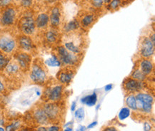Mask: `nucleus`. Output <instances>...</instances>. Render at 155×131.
<instances>
[{
	"mask_svg": "<svg viewBox=\"0 0 155 131\" xmlns=\"http://www.w3.org/2000/svg\"><path fill=\"white\" fill-rule=\"evenodd\" d=\"M102 0H98V2H96L94 4L96 6H97V7H100L101 5H102Z\"/></svg>",
	"mask_w": 155,
	"mask_h": 131,
	"instance_id": "c03bdc74",
	"label": "nucleus"
},
{
	"mask_svg": "<svg viewBox=\"0 0 155 131\" xmlns=\"http://www.w3.org/2000/svg\"><path fill=\"white\" fill-rule=\"evenodd\" d=\"M0 101H1V96H0Z\"/></svg>",
	"mask_w": 155,
	"mask_h": 131,
	"instance_id": "864d4df0",
	"label": "nucleus"
},
{
	"mask_svg": "<svg viewBox=\"0 0 155 131\" xmlns=\"http://www.w3.org/2000/svg\"><path fill=\"white\" fill-rule=\"evenodd\" d=\"M0 131H5V130L2 128V127L0 126Z\"/></svg>",
	"mask_w": 155,
	"mask_h": 131,
	"instance_id": "8fccbe9b",
	"label": "nucleus"
},
{
	"mask_svg": "<svg viewBox=\"0 0 155 131\" xmlns=\"http://www.w3.org/2000/svg\"><path fill=\"white\" fill-rule=\"evenodd\" d=\"M154 45L149 38H144L141 43V54L145 58H149L154 54Z\"/></svg>",
	"mask_w": 155,
	"mask_h": 131,
	"instance_id": "1a4fd4ad",
	"label": "nucleus"
},
{
	"mask_svg": "<svg viewBox=\"0 0 155 131\" xmlns=\"http://www.w3.org/2000/svg\"><path fill=\"white\" fill-rule=\"evenodd\" d=\"M19 131H31V130L28 128H21Z\"/></svg>",
	"mask_w": 155,
	"mask_h": 131,
	"instance_id": "a18cd8bd",
	"label": "nucleus"
},
{
	"mask_svg": "<svg viewBox=\"0 0 155 131\" xmlns=\"http://www.w3.org/2000/svg\"><path fill=\"white\" fill-rule=\"evenodd\" d=\"M49 21L54 27H58L60 24V11L57 7H54L51 11Z\"/></svg>",
	"mask_w": 155,
	"mask_h": 131,
	"instance_id": "f3484780",
	"label": "nucleus"
},
{
	"mask_svg": "<svg viewBox=\"0 0 155 131\" xmlns=\"http://www.w3.org/2000/svg\"><path fill=\"white\" fill-rule=\"evenodd\" d=\"M45 1L47 2H54L55 0H45Z\"/></svg>",
	"mask_w": 155,
	"mask_h": 131,
	"instance_id": "09e8293b",
	"label": "nucleus"
},
{
	"mask_svg": "<svg viewBox=\"0 0 155 131\" xmlns=\"http://www.w3.org/2000/svg\"><path fill=\"white\" fill-rule=\"evenodd\" d=\"M127 105L129 108H132V110H137V100L134 96H130L127 98L126 100Z\"/></svg>",
	"mask_w": 155,
	"mask_h": 131,
	"instance_id": "b1692460",
	"label": "nucleus"
},
{
	"mask_svg": "<svg viewBox=\"0 0 155 131\" xmlns=\"http://www.w3.org/2000/svg\"><path fill=\"white\" fill-rule=\"evenodd\" d=\"M130 115V110L128 108H124L120 110L119 113V119L121 120H124L127 118H128Z\"/></svg>",
	"mask_w": 155,
	"mask_h": 131,
	"instance_id": "cd10ccee",
	"label": "nucleus"
},
{
	"mask_svg": "<svg viewBox=\"0 0 155 131\" xmlns=\"http://www.w3.org/2000/svg\"><path fill=\"white\" fill-rule=\"evenodd\" d=\"M21 123L19 121L16 120L12 123L7 125L5 128V131H16L20 128Z\"/></svg>",
	"mask_w": 155,
	"mask_h": 131,
	"instance_id": "a878e982",
	"label": "nucleus"
},
{
	"mask_svg": "<svg viewBox=\"0 0 155 131\" xmlns=\"http://www.w3.org/2000/svg\"><path fill=\"white\" fill-rule=\"evenodd\" d=\"M75 108H76V102L74 101V102L72 103V104H71V111H74Z\"/></svg>",
	"mask_w": 155,
	"mask_h": 131,
	"instance_id": "79ce46f5",
	"label": "nucleus"
},
{
	"mask_svg": "<svg viewBox=\"0 0 155 131\" xmlns=\"http://www.w3.org/2000/svg\"><path fill=\"white\" fill-rule=\"evenodd\" d=\"M64 47L67 51H70L73 53H79L80 52V49L73 41H69L64 43Z\"/></svg>",
	"mask_w": 155,
	"mask_h": 131,
	"instance_id": "4be33fe9",
	"label": "nucleus"
},
{
	"mask_svg": "<svg viewBox=\"0 0 155 131\" xmlns=\"http://www.w3.org/2000/svg\"><path fill=\"white\" fill-rule=\"evenodd\" d=\"M16 16L17 13L15 9L12 7H9L5 9L2 14L0 17V23L5 27H9L14 24L16 20Z\"/></svg>",
	"mask_w": 155,
	"mask_h": 131,
	"instance_id": "423d86ee",
	"label": "nucleus"
},
{
	"mask_svg": "<svg viewBox=\"0 0 155 131\" xmlns=\"http://www.w3.org/2000/svg\"><path fill=\"white\" fill-rule=\"evenodd\" d=\"M16 62L20 67L21 70L28 71L31 63V56L27 52H19L15 56Z\"/></svg>",
	"mask_w": 155,
	"mask_h": 131,
	"instance_id": "0eeeda50",
	"label": "nucleus"
},
{
	"mask_svg": "<svg viewBox=\"0 0 155 131\" xmlns=\"http://www.w3.org/2000/svg\"><path fill=\"white\" fill-rule=\"evenodd\" d=\"M17 41L10 34L4 32L0 34V51L6 54L12 53L17 48Z\"/></svg>",
	"mask_w": 155,
	"mask_h": 131,
	"instance_id": "f03ea898",
	"label": "nucleus"
},
{
	"mask_svg": "<svg viewBox=\"0 0 155 131\" xmlns=\"http://www.w3.org/2000/svg\"><path fill=\"white\" fill-rule=\"evenodd\" d=\"M97 121H94V122H93L91 124H89V126H88V127H87V128H94L95 126H97Z\"/></svg>",
	"mask_w": 155,
	"mask_h": 131,
	"instance_id": "4c0bfd02",
	"label": "nucleus"
},
{
	"mask_svg": "<svg viewBox=\"0 0 155 131\" xmlns=\"http://www.w3.org/2000/svg\"><path fill=\"white\" fill-rule=\"evenodd\" d=\"M59 59L61 63L66 65H74L77 62V57L73 53H69L64 46L58 48Z\"/></svg>",
	"mask_w": 155,
	"mask_h": 131,
	"instance_id": "39448f33",
	"label": "nucleus"
},
{
	"mask_svg": "<svg viewBox=\"0 0 155 131\" xmlns=\"http://www.w3.org/2000/svg\"><path fill=\"white\" fill-rule=\"evenodd\" d=\"M93 21H94V17H93V15H87L82 19V24L85 27H88Z\"/></svg>",
	"mask_w": 155,
	"mask_h": 131,
	"instance_id": "c85d7f7f",
	"label": "nucleus"
},
{
	"mask_svg": "<svg viewBox=\"0 0 155 131\" xmlns=\"http://www.w3.org/2000/svg\"><path fill=\"white\" fill-rule=\"evenodd\" d=\"M85 129H86V127L81 126H79V129L77 131H85Z\"/></svg>",
	"mask_w": 155,
	"mask_h": 131,
	"instance_id": "37998d69",
	"label": "nucleus"
},
{
	"mask_svg": "<svg viewBox=\"0 0 155 131\" xmlns=\"http://www.w3.org/2000/svg\"><path fill=\"white\" fill-rule=\"evenodd\" d=\"M99 107H100V105H97V108H96L97 110H98V109L99 108Z\"/></svg>",
	"mask_w": 155,
	"mask_h": 131,
	"instance_id": "603ef678",
	"label": "nucleus"
},
{
	"mask_svg": "<svg viewBox=\"0 0 155 131\" xmlns=\"http://www.w3.org/2000/svg\"><path fill=\"white\" fill-rule=\"evenodd\" d=\"M141 71L144 73L145 75H148L152 73L153 70V64L150 60L144 59L141 62L140 64Z\"/></svg>",
	"mask_w": 155,
	"mask_h": 131,
	"instance_id": "6ab92c4d",
	"label": "nucleus"
},
{
	"mask_svg": "<svg viewBox=\"0 0 155 131\" xmlns=\"http://www.w3.org/2000/svg\"><path fill=\"white\" fill-rule=\"evenodd\" d=\"M49 120H54L59 116V108L55 104H47L43 107Z\"/></svg>",
	"mask_w": 155,
	"mask_h": 131,
	"instance_id": "9b49d317",
	"label": "nucleus"
},
{
	"mask_svg": "<svg viewBox=\"0 0 155 131\" xmlns=\"http://www.w3.org/2000/svg\"><path fill=\"white\" fill-rule=\"evenodd\" d=\"M46 39L47 42L49 43H53L56 41L57 39V34L55 31L50 30L48 31L46 34Z\"/></svg>",
	"mask_w": 155,
	"mask_h": 131,
	"instance_id": "5701e85b",
	"label": "nucleus"
},
{
	"mask_svg": "<svg viewBox=\"0 0 155 131\" xmlns=\"http://www.w3.org/2000/svg\"><path fill=\"white\" fill-rule=\"evenodd\" d=\"M47 131H59V128L58 126H51Z\"/></svg>",
	"mask_w": 155,
	"mask_h": 131,
	"instance_id": "c9c22d12",
	"label": "nucleus"
},
{
	"mask_svg": "<svg viewBox=\"0 0 155 131\" xmlns=\"http://www.w3.org/2000/svg\"><path fill=\"white\" fill-rule=\"evenodd\" d=\"M104 131H118L115 128H113V127H110V128H107L105 129Z\"/></svg>",
	"mask_w": 155,
	"mask_h": 131,
	"instance_id": "ea45409f",
	"label": "nucleus"
},
{
	"mask_svg": "<svg viewBox=\"0 0 155 131\" xmlns=\"http://www.w3.org/2000/svg\"><path fill=\"white\" fill-rule=\"evenodd\" d=\"M150 41H152V43L154 45H155V35L154 34H152V35H151V37H150Z\"/></svg>",
	"mask_w": 155,
	"mask_h": 131,
	"instance_id": "58836bf2",
	"label": "nucleus"
},
{
	"mask_svg": "<svg viewBox=\"0 0 155 131\" xmlns=\"http://www.w3.org/2000/svg\"><path fill=\"white\" fill-rule=\"evenodd\" d=\"M120 0H113V1L111 2V7L112 9H116V8L120 5Z\"/></svg>",
	"mask_w": 155,
	"mask_h": 131,
	"instance_id": "2f4dec72",
	"label": "nucleus"
},
{
	"mask_svg": "<svg viewBox=\"0 0 155 131\" xmlns=\"http://www.w3.org/2000/svg\"><path fill=\"white\" fill-rule=\"evenodd\" d=\"M4 124H5V121H4L3 119L0 118V126H4Z\"/></svg>",
	"mask_w": 155,
	"mask_h": 131,
	"instance_id": "49530a36",
	"label": "nucleus"
},
{
	"mask_svg": "<svg viewBox=\"0 0 155 131\" xmlns=\"http://www.w3.org/2000/svg\"><path fill=\"white\" fill-rule=\"evenodd\" d=\"M29 76L34 83L38 85H43L46 82L47 78L45 67L37 61H35L31 65Z\"/></svg>",
	"mask_w": 155,
	"mask_h": 131,
	"instance_id": "f257e3e1",
	"label": "nucleus"
},
{
	"mask_svg": "<svg viewBox=\"0 0 155 131\" xmlns=\"http://www.w3.org/2000/svg\"><path fill=\"white\" fill-rule=\"evenodd\" d=\"M5 85L2 81L0 79V93H4L5 91Z\"/></svg>",
	"mask_w": 155,
	"mask_h": 131,
	"instance_id": "72a5a7b5",
	"label": "nucleus"
},
{
	"mask_svg": "<svg viewBox=\"0 0 155 131\" xmlns=\"http://www.w3.org/2000/svg\"><path fill=\"white\" fill-rule=\"evenodd\" d=\"M97 96L96 93H93L92 95L84 96V98L81 99V102L83 104L87 105L88 106H93L97 104Z\"/></svg>",
	"mask_w": 155,
	"mask_h": 131,
	"instance_id": "a211bd4d",
	"label": "nucleus"
},
{
	"mask_svg": "<svg viewBox=\"0 0 155 131\" xmlns=\"http://www.w3.org/2000/svg\"><path fill=\"white\" fill-rule=\"evenodd\" d=\"M12 2V0H0V6L2 7H6L8 5H9Z\"/></svg>",
	"mask_w": 155,
	"mask_h": 131,
	"instance_id": "473e14b6",
	"label": "nucleus"
},
{
	"mask_svg": "<svg viewBox=\"0 0 155 131\" xmlns=\"http://www.w3.org/2000/svg\"><path fill=\"white\" fill-rule=\"evenodd\" d=\"M49 21V16L47 14L42 13L38 15L35 21L36 27L39 29H44L48 24Z\"/></svg>",
	"mask_w": 155,
	"mask_h": 131,
	"instance_id": "dca6fc26",
	"label": "nucleus"
},
{
	"mask_svg": "<svg viewBox=\"0 0 155 131\" xmlns=\"http://www.w3.org/2000/svg\"><path fill=\"white\" fill-rule=\"evenodd\" d=\"M20 67L18 65V63L16 61H11L8 63V65L6 66L5 69V73H7L8 76H15L19 74L20 72Z\"/></svg>",
	"mask_w": 155,
	"mask_h": 131,
	"instance_id": "2eb2a0df",
	"label": "nucleus"
},
{
	"mask_svg": "<svg viewBox=\"0 0 155 131\" xmlns=\"http://www.w3.org/2000/svg\"><path fill=\"white\" fill-rule=\"evenodd\" d=\"M75 117L77 120H81L84 117V110L83 108H79L75 111Z\"/></svg>",
	"mask_w": 155,
	"mask_h": 131,
	"instance_id": "c756f323",
	"label": "nucleus"
},
{
	"mask_svg": "<svg viewBox=\"0 0 155 131\" xmlns=\"http://www.w3.org/2000/svg\"><path fill=\"white\" fill-rule=\"evenodd\" d=\"M132 77L133 79H135V80L142 81L143 80H144L145 78H146V75H145L142 71L136 70L132 73Z\"/></svg>",
	"mask_w": 155,
	"mask_h": 131,
	"instance_id": "393cba45",
	"label": "nucleus"
},
{
	"mask_svg": "<svg viewBox=\"0 0 155 131\" xmlns=\"http://www.w3.org/2000/svg\"><path fill=\"white\" fill-rule=\"evenodd\" d=\"M61 92H62V86L57 85L52 88H47L44 92V96L49 101H57L60 99Z\"/></svg>",
	"mask_w": 155,
	"mask_h": 131,
	"instance_id": "6e6552de",
	"label": "nucleus"
},
{
	"mask_svg": "<svg viewBox=\"0 0 155 131\" xmlns=\"http://www.w3.org/2000/svg\"><path fill=\"white\" fill-rule=\"evenodd\" d=\"M18 45H19V48L21 50L25 51V52H29V51H32L33 49L35 48V45L32 40L29 36L22 35L19 37L18 39Z\"/></svg>",
	"mask_w": 155,
	"mask_h": 131,
	"instance_id": "9d476101",
	"label": "nucleus"
},
{
	"mask_svg": "<svg viewBox=\"0 0 155 131\" xmlns=\"http://www.w3.org/2000/svg\"><path fill=\"white\" fill-rule=\"evenodd\" d=\"M112 84H108V85H107L106 86H105V88H104V90L106 91H110L111 89L112 88Z\"/></svg>",
	"mask_w": 155,
	"mask_h": 131,
	"instance_id": "e433bc0d",
	"label": "nucleus"
},
{
	"mask_svg": "<svg viewBox=\"0 0 155 131\" xmlns=\"http://www.w3.org/2000/svg\"><path fill=\"white\" fill-rule=\"evenodd\" d=\"M71 123H71V122H69V123H67V125H65V126H69V125H70V124H71Z\"/></svg>",
	"mask_w": 155,
	"mask_h": 131,
	"instance_id": "3c124183",
	"label": "nucleus"
},
{
	"mask_svg": "<svg viewBox=\"0 0 155 131\" xmlns=\"http://www.w3.org/2000/svg\"><path fill=\"white\" fill-rule=\"evenodd\" d=\"M124 88L129 92H136L142 88V83L135 79H127L124 82Z\"/></svg>",
	"mask_w": 155,
	"mask_h": 131,
	"instance_id": "ddd939ff",
	"label": "nucleus"
},
{
	"mask_svg": "<svg viewBox=\"0 0 155 131\" xmlns=\"http://www.w3.org/2000/svg\"><path fill=\"white\" fill-rule=\"evenodd\" d=\"M10 62V58L2 51H0V71L5 70L8 63Z\"/></svg>",
	"mask_w": 155,
	"mask_h": 131,
	"instance_id": "aec40b11",
	"label": "nucleus"
},
{
	"mask_svg": "<svg viewBox=\"0 0 155 131\" xmlns=\"http://www.w3.org/2000/svg\"><path fill=\"white\" fill-rule=\"evenodd\" d=\"M45 64L49 67H59L61 66V62L56 55H52L50 58L45 61Z\"/></svg>",
	"mask_w": 155,
	"mask_h": 131,
	"instance_id": "412c9836",
	"label": "nucleus"
},
{
	"mask_svg": "<svg viewBox=\"0 0 155 131\" xmlns=\"http://www.w3.org/2000/svg\"><path fill=\"white\" fill-rule=\"evenodd\" d=\"M78 21H77L76 20H73L66 25V27H65V31H67V32H69V31L75 30V29L78 28Z\"/></svg>",
	"mask_w": 155,
	"mask_h": 131,
	"instance_id": "bb28decb",
	"label": "nucleus"
},
{
	"mask_svg": "<svg viewBox=\"0 0 155 131\" xmlns=\"http://www.w3.org/2000/svg\"><path fill=\"white\" fill-rule=\"evenodd\" d=\"M73 76H74V72L71 70H69L68 69H63L59 71L57 74V78L64 84H67V83H70Z\"/></svg>",
	"mask_w": 155,
	"mask_h": 131,
	"instance_id": "4468645a",
	"label": "nucleus"
},
{
	"mask_svg": "<svg viewBox=\"0 0 155 131\" xmlns=\"http://www.w3.org/2000/svg\"><path fill=\"white\" fill-rule=\"evenodd\" d=\"M137 100V108L142 109L144 112L150 113L152 109V104L154 98L152 96L145 93H139L135 97Z\"/></svg>",
	"mask_w": 155,
	"mask_h": 131,
	"instance_id": "7ed1b4c3",
	"label": "nucleus"
},
{
	"mask_svg": "<svg viewBox=\"0 0 155 131\" xmlns=\"http://www.w3.org/2000/svg\"><path fill=\"white\" fill-rule=\"evenodd\" d=\"M20 31L25 35L29 36L33 34L35 31V21L31 17H25L21 18L19 24Z\"/></svg>",
	"mask_w": 155,
	"mask_h": 131,
	"instance_id": "20e7f679",
	"label": "nucleus"
},
{
	"mask_svg": "<svg viewBox=\"0 0 155 131\" xmlns=\"http://www.w3.org/2000/svg\"><path fill=\"white\" fill-rule=\"evenodd\" d=\"M37 131H47V129L45 128V127L41 126V127H39V128H37Z\"/></svg>",
	"mask_w": 155,
	"mask_h": 131,
	"instance_id": "a19ab883",
	"label": "nucleus"
},
{
	"mask_svg": "<svg viewBox=\"0 0 155 131\" xmlns=\"http://www.w3.org/2000/svg\"><path fill=\"white\" fill-rule=\"evenodd\" d=\"M33 118L37 123L40 125H47L49 122L42 107H38L34 110Z\"/></svg>",
	"mask_w": 155,
	"mask_h": 131,
	"instance_id": "f8f14e48",
	"label": "nucleus"
},
{
	"mask_svg": "<svg viewBox=\"0 0 155 131\" xmlns=\"http://www.w3.org/2000/svg\"><path fill=\"white\" fill-rule=\"evenodd\" d=\"M64 131H72V129H71V128H67L66 129H65Z\"/></svg>",
	"mask_w": 155,
	"mask_h": 131,
	"instance_id": "de8ad7c7",
	"label": "nucleus"
},
{
	"mask_svg": "<svg viewBox=\"0 0 155 131\" xmlns=\"http://www.w3.org/2000/svg\"><path fill=\"white\" fill-rule=\"evenodd\" d=\"M94 1H95V2H97V1H98V0H94Z\"/></svg>",
	"mask_w": 155,
	"mask_h": 131,
	"instance_id": "5fc2aeb1",
	"label": "nucleus"
},
{
	"mask_svg": "<svg viewBox=\"0 0 155 131\" xmlns=\"http://www.w3.org/2000/svg\"><path fill=\"white\" fill-rule=\"evenodd\" d=\"M20 1L21 5L25 7H30L32 2V0H19Z\"/></svg>",
	"mask_w": 155,
	"mask_h": 131,
	"instance_id": "7c9ffc66",
	"label": "nucleus"
},
{
	"mask_svg": "<svg viewBox=\"0 0 155 131\" xmlns=\"http://www.w3.org/2000/svg\"><path fill=\"white\" fill-rule=\"evenodd\" d=\"M152 129V127L148 123H144V131H150Z\"/></svg>",
	"mask_w": 155,
	"mask_h": 131,
	"instance_id": "f704fd0d",
	"label": "nucleus"
},
{
	"mask_svg": "<svg viewBox=\"0 0 155 131\" xmlns=\"http://www.w3.org/2000/svg\"><path fill=\"white\" fill-rule=\"evenodd\" d=\"M106 1H107V0H106Z\"/></svg>",
	"mask_w": 155,
	"mask_h": 131,
	"instance_id": "6e6d98bb",
	"label": "nucleus"
}]
</instances>
